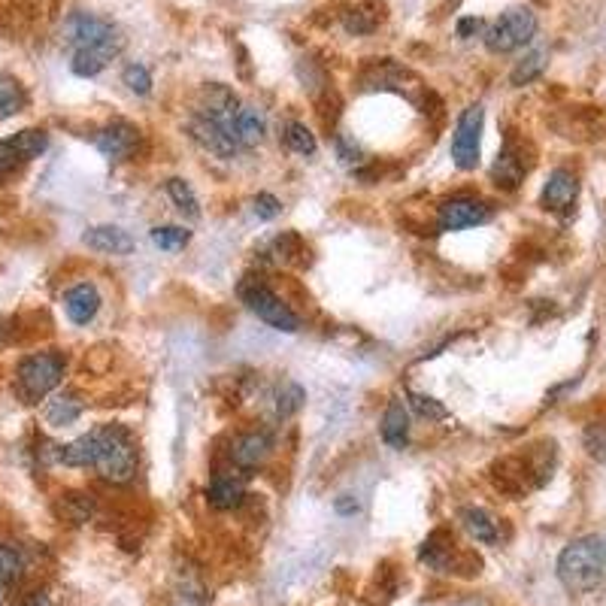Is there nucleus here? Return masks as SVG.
<instances>
[{"label": "nucleus", "mask_w": 606, "mask_h": 606, "mask_svg": "<svg viewBox=\"0 0 606 606\" xmlns=\"http://www.w3.org/2000/svg\"><path fill=\"white\" fill-rule=\"evenodd\" d=\"M603 543L597 537H579L558 555V579L573 594H588L603 585Z\"/></svg>", "instance_id": "f257e3e1"}, {"label": "nucleus", "mask_w": 606, "mask_h": 606, "mask_svg": "<svg viewBox=\"0 0 606 606\" xmlns=\"http://www.w3.org/2000/svg\"><path fill=\"white\" fill-rule=\"evenodd\" d=\"M100 434V455L94 461L100 479H107L113 485H125L134 479L137 473V449L131 434L122 425H107V428H97Z\"/></svg>", "instance_id": "f03ea898"}, {"label": "nucleus", "mask_w": 606, "mask_h": 606, "mask_svg": "<svg viewBox=\"0 0 606 606\" xmlns=\"http://www.w3.org/2000/svg\"><path fill=\"white\" fill-rule=\"evenodd\" d=\"M537 34V16L525 7L519 10H507L500 19H494L488 28H485V46L488 52L494 55H507V52H516L522 46H528Z\"/></svg>", "instance_id": "7ed1b4c3"}, {"label": "nucleus", "mask_w": 606, "mask_h": 606, "mask_svg": "<svg viewBox=\"0 0 606 606\" xmlns=\"http://www.w3.org/2000/svg\"><path fill=\"white\" fill-rule=\"evenodd\" d=\"M19 391L28 400H43L64 379V358L58 352H37L19 364Z\"/></svg>", "instance_id": "20e7f679"}, {"label": "nucleus", "mask_w": 606, "mask_h": 606, "mask_svg": "<svg viewBox=\"0 0 606 606\" xmlns=\"http://www.w3.org/2000/svg\"><path fill=\"white\" fill-rule=\"evenodd\" d=\"M67 37H70V43H73V52H76V49H88V52H100L104 58H113V55L122 52V37H119V31H116L110 22L97 19V16H88V13H79V16L70 19Z\"/></svg>", "instance_id": "39448f33"}, {"label": "nucleus", "mask_w": 606, "mask_h": 606, "mask_svg": "<svg viewBox=\"0 0 606 606\" xmlns=\"http://www.w3.org/2000/svg\"><path fill=\"white\" fill-rule=\"evenodd\" d=\"M240 297H243L246 307H249L261 322H267L270 328L285 331V334H294V331L300 328V319L288 310V303H282L267 285H261V282H243V285H240Z\"/></svg>", "instance_id": "423d86ee"}, {"label": "nucleus", "mask_w": 606, "mask_h": 606, "mask_svg": "<svg viewBox=\"0 0 606 606\" xmlns=\"http://www.w3.org/2000/svg\"><path fill=\"white\" fill-rule=\"evenodd\" d=\"M482 125H485V110L479 104H470L455 125L452 134V161L458 170H476L479 152H482Z\"/></svg>", "instance_id": "0eeeda50"}, {"label": "nucleus", "mask_w": 606, "mask_h": 606, "mask_svg": "<svg viewBox=\"0 0 606 606\" xmlns=\"http://www.w3.org/2000/svg\"><path fill=\"white\" fill-rule=\"evenodd\" d=\"M491 210L485 200L479 197H452L440 207L437 213V228L440 231H464V228H476L482 222H488Z\"/></svg>", "instance_id": "6e6552de"}, {"label": "nucleus", "mask_w": 606, "mask_h": 606, "mask_svg": "<svg viewBox=\"0 0 606 606\" xmlns=\"http://www.w3.org/2000/svg\"><path fill=\"white\" fill-rule=\"evenodd\" d=\"M137 143H140V131L128 122H113L97 134V149L104 152L110 161L128 158L137 149Z\"/></svg>", "instance_id": "1a4fd4ad"}, {"label": "nucleus", "mask_w": 606, "mask_h": 606, "mask_svg": "<svg viewBox=\"0 0 606 606\" xmlns=\"http://www.w3.org/2000/svg\"><path fill=\"white\" fill-rule=\"evenodd\" d=\"M100 310V291L91 282H79L64 294V313L73 325H88Z\"/></svg>", "instance_id": "9d476101"}, {"label": "nucleus", "mask_w": 606, "mask_h": 606, "mask_svg": "<svg viewBox=\"0 0 606 606\" xmlns=\"http://www.w3.org/2000/svg\"><path fill=\"white\" fill-rule=\"evenodd\" d=\"M82 243L94 252L104 255H131L134 252V237L116 225H97L82 234Z\"/></svg>", "instance_id": "9b49d317"}, {"label": "nucleus", "mask_w": 606, "mask_h": 606, "mask_svg": "<svg viewBox=\"0 0 606 606\" xmlns=\"http://www.w3.org/2000/svg\"><path fill=\"white\" fill-rule=\"evenodd\" d=\"M576 194H579V182L570 170H555L543 188V207L552 210V213H561V210H570L576 204Z\"/></svg>", "instance_id": "f8f14e48"}, {"label": "nucleus", "mask_w": 606, "mask_h": 606, "mask_svg": "<svg viewBox=\"0 0 606 606\" xmlns=\"http://www.w3.org/2000/svg\"><path fill=\"white\" fill-rule=\"evenodd\" d=\"M191 137L204 146L207 152H213V155H219V158H234V152L240 149L216 122H210V119H204V116H197L194 122H191Z\"/></svg>", "instance_id": "ddd939ff"}, {"label": "nucleus", "mask_w": 606, "mask_h": 606, "mask_svg": "<svg viewBox=\"0 0 606 606\" xmlns=\"http://www.w3.org/2000/svg\"><path fill=\"white\" fill-rule=\"evenodd\" d=\"M382 440L391 449H403L410 443V413L403 407V400H391L382 416Z\"/></svg>", "instance_id": "4468645a"}, {"label": "nucleus", "mask_w": 606, "mask_h": 606, "mask_svg": "<svg viewBox=\"0 0 606 606\" xmlns=\"http://www.w3.org/2000/svg\"><path fill=\"white\" fill-rule=\"evenodd\" d=\"M270 449H273L270 434H264V431H249V434H243V437L234 440L231 458H234V464H240V467H258V464L270 455Z\"/></svg>", "instance_id": "2eb2a0df"}, {"label": "nucleus", "mask_w": 606, "mask_h": 606, "mask_svg": "<svg viewBox=\"0 0 606 606\" xmlns=\"http://www.w3.org/2000/svg\"><path fill=\"white\" fill-rule=\"evenodd\" d=\"M231 137L240 149H252L264 140V116L255 107H240L231 122Z\"/></svg>", "instance_id": "dca6fc26"}, {"label": "nucleus", "mask_w": 606, "mask_h": 606, "mask_svg": "<svg viewBox=\"0 0 606 606\" xmlns=\"http://www.w3.org/2000/svg\"><path fill=\"white\" fill-rule=\"evenodd\" d=\"M97 455H100V434H97V431H88V434L76 437L73 443L61 446L58 461L67 464V467H94Z\"/></svg>", "instance_id": "f3484780"}, {"label": "nucleus", "mask_w": 606, "mask_h": 606, "mask_svg": "<svg viewBox=\"0 0 606 606\" xmlns=\"http://www.w3.org/2000/svg\"><path fill=\"white\" fill-rule=\"evenodd\" d=\"M43 416H46V422L52 428H67V425H73L82 416V400L73 391H61V394L49 397Z\"/></svg>", "instance_id": "a211bd4d"}, {"label": "nucleus", "mask_w": 606, "mask_h": 606, "mask_svg": "<svg viewBox=\"0 0 606 606\" xmlns=\"http://www.w3.org/2000/svg\"><path fill=\"white\" fill-rule=\"evenodd\" d=\"M243 497H246V488L234 476H216L210 482V488H207V500H210V507H216V510H237L243 503Z\"/></svg>", "instance_id": "6ab92c4d"}, {"label": "nucleus", "mask_w": 606, "mask_h": 606, "mask_svg": "<svg viewBox=\"0 0 606 606\" xmlns=\"http://www.w3.org/2000/svg\"><path fill=\"white\" fill-rule=\"evenodd\" d=\"M491 176H494V182L503 185V188H516V185L522 182V176H525V161L519 158V152H516L513 146H507V149L497 155V161H494V167H491Z\"/></svg>", "instance_id": "aec40b11"}, {"label": "nucleus", "mask_w": 606, "mask_h": 606, "mask_svg": "<svg viewBox=\"0 0 606 606\" xmlns=\"http://www.w3.org/2000/svg\"><path fill=\"white\" fill-rule=\"evenodd\" d=\"M25 104H28V94H25L22 82L10 73H0V122L22 113Z\"/></svg>", "instance_id": "412c9836"}, {"label": "nucleus", "mask_w": 606, "mask_h": 606, "mask_svg": "<svg viewBox=\"0 0 606 606\" xmlns=\"http://www.w3.org/2000/svg\"><path fill=\"white\" fill-rule=\"evenodd\" d=\"M461 522H464L467 534H470L476 543H485V546L497 543V522H494L482 507H467V510H461Z\"/></svg>", "instance_id": "4be33fe9"}, {"label": "nucleus", "mask_w": 606, "mask_h": 606, "mask_svg": "<svg viewBox=\"0 0 606 606\" xmlns=\"http://www.w3.org/2000/svg\"><path fill=\"white\" fill-rule=\"evenodd\" d=\"M167 194H170L173 204L179 207V213H185L188 219L200 216V200H197L194 188L185 179H167Z\"/></svg>", "instance_id": "5701e85b"}, {"label": "nucleus", "mask_w": 606, "mask_h": 606, "mask_svg": "<svg viewBox=\"0 0 606 606\" xmlns=\"http://www.w3.org/2000/svg\"><path fill=\"white\" fill-rule=\"evenodd\" d=\"M285 146L297 155H316L319 143H316V134L303 125V122H288L285 125Z\"/></svg>", "instance_id": "b1692460"}, {"label": "nucleus", "mask_w": 606, "mask_h": 606, "mask_svg": "<svg viewBox=\"0 0 606 606\" xmlns=\"http://www.w3.org/2000/svg\"><path fill=\"white\" fill-rule=\"evenodd\" d=\"M303 400H307V391H303L297 382H282V388L276 391V413H279V419H291L303 407Z\"/></svg>", "instance_id": "393cba45"}, {"label": "nucleus", "mask_w": 606, "mask_h": 606, "mask_svg": "<svg viewBox=\"0 0 606 606\" xmlns=\"http://www.w3.org/2000/svg\"><path fill=\"white\" fill-rule=\"evenodd\" d=\"M407 400L410 407L419 419H428V422H443L449 416V410L443 407V403L437 397H428V394H419V391H407Z\"/></svg>", "instance_id": "a878e982"}, {"label": "nucleus", "mask_w": 606, "mask_h": 606, "mask_svg": "<svg viewBox=\"0 0 606 606\" xmlns=\"http://www.w3.org/2000/svg\"><path fill=\"white\" fill-rule=\"evenodd\" d=\"M379 19H382V10L376 4H364V7L352 10L343 25H346L349 34H370L379 25Z\"/></svg>", "instance_id": "bb28decb"}, {"label": "nucleus", "mask_w": 606, "mask_h": 606, "mask_svg": "<svg viewBox=\"0 0 606 606\" xmlns=\"http://www.w3.org/2000/svg\"><path fill=\"white\" fill-rule=\"evenodd\" d=\"M91 513H94V503H91L88 494H64V500H61V516H64L67 522L82 525V522L91 519Z\"/></svg>", "instance_id": "cd10ccee"}, {"label": "nucleus", "mask_w": 606, "mask_h": 606, "mask_svg": "<svg viewBox=\"0 0 606 606\" xmlns=\"http://www.w3.org/2000/svg\"><path fill=\"white\" fill-rule=\"evenodd\" d=\"M152 243L161 249V252H179L191 243V231L185 228H176V225H167V228H155L152 231Z\"/></svg>", "instance_id": "c85d7f7f"}, {"label": "nucleus", "mask_w": 606, "mask_h": 606, "mask_svg": "<svg viewBox=\"0 0 606 606\" xmlns=\"http://www.w3.org/2000/svg\"><path fill=\"white\" fill-rule=\"evenodd\" d=\"M543 67H546V52H531L528 58H522L516 64V70L510 73V82L513 85H528L543 73Z\"/></svg>", "instance_id": "c756f323"}, {"label": "nucleus", "mask_w": 606, "mask_h": 606, "mask_svg": "<svg viewBox=\"0 0 606 606\" xmlns=\"http://www.w3.org/2000/svg\"><path fill=\"white\" fill-rule=\"evenodd\" d=\"M22 164H28V158H25V152L19 149V143H16V137H10V140H0V179H7V176H13Z\"/></svg>", "instance_id": "7c9ffc66"}, {"label": "nucleus", "mask_w": 606, "mask_h": 606, "mask_svg": "<svg viewBox=\"0 0 606 606\" xmlns=\"http://www.w3.org/2000/svg\"><path fill=\"white\" fill-rule=\"evenodd\" d=\"M22 579V555L0 543V585H16Z\"/></svg>", "instance_id": "2f4dec72"}, {"label": "nucleus", "mask_w": 606, "mask_h": 606, "mask_svg": "<svg viewBox=\"0 0 606 606\" xmlns=\"http://www.w3.org/2000/svg\"><path fill=\"white\" fill-rule=\"evenodd\" d=\"M122 82L128 85L131 94H140V97H146L152 91V73L146 64H137V61L122 70Z\"/></svg>", "instance_id": "473e14b6"}, {"label": "nucleus", "mask_w": 606, "mask_h": 606, "mask_svg": "<svg viewBox=\"0 0 606 606\" xmlns=\"http://www.w3.org/2000/svg\"><path fill=\"white\" fill-rule=\"evenodd\" d=\"M107 61H110V58H104V55H100V52L76 49V52H73V61H70V67H73V73H76V76H97L100 70L107 67Z\"/></svg>", "instance_id": "72a5a7b5"}, {"label": "nucleus", "mask_w": 606, "mask_h": 606, "mask_svg": "<svg viewBox=\"0 0 606 606\" xmlns=\"http://www.w3.org/2000/svg\"><path fill=\"white\" fill-rule=\"evenodd\" d=\"M582 446L588 458H594L597 464H606V425H588L582 431Z\"/></svg>", "instance_id": "f704fd0d"}, {"label": "nucleus", "mask_w": 606, "mask_h": 606, "mask_svg": "<svg viewBox=\"0 0 606 606\" xmlns=\"http://www.w3.org/2000/svg\"><path fill=\"white\" fill-rule=\"evenodd\" d=\"M419 558H422L425 564H431L434 570H446V564H449V546H440V534H434V537L425 540Z\"/></svg>", "instance_id": "c9c22d12"}, {"label": "nucleus", "mask_w": 606, "mask_h": 606, "mask_svg": "<svg viewBox=\"0 0 606 606\" xmlns=\"http://www.w3.org/2000/svg\"><path fill=\"white\" fill-rule=\"evenodd\" d=\"M252 210H255V216L261 219V222H273L279 213H282V204H279V197H273V194H258L255 197V204H252Z\"/></svg>", "instance_id": "e433bc0d"}, {"label": "nucleus", "mask_w": 606, "mask_h": 606, "mask_svg": "<svg viewBox=\"0 0 606 606\" xmlns=\"http://www.w3.org/2000/svg\"><path fill=\"white\" fill-rule=\"evenodd\" d=\"M334 510H337L340 516H355V513H358V500H355L352 494H343V497L334 500Z\"/></svg>", "instance_id": "4c0bfd02"}, {"label": "nucleus", "mask_w": 606, "mask_h": 606, "mask_svg": "<svg viewBox=\"0 0 606 606\" xmlns=\"http://www.w3.org/2000/svg\"><path fill=\"white\" fill-rule=\"evenodd\" d=\"M482 31V22L479 19H461L458 22V37H473V34H479Z\"/></svg>", "instance_id": "58836bf2"}, {"label": "nucleus", "mask_w": 606, "mask_h": 606, "mask_svg": "<svg viewBox=\"0 0 606 606\" xmlns=\"http://www.w3.org/2000/svg\"><path fill=\"white\" fill-rule=\"evenodd\" d=\"M25 606H52V603H49V597H46L43 591H37V594H34V597L25 603Z\"/></svg>", "instance_id": "ea45409f"}, {"label": "nucleus", "mask_w": 606, "mask_h": 606, "mask_svg": "<svg viewBox=\"0 0 606 606\" xmlns=\"http://www.w3.org/2000/svg\"><path fill=\"white\" fill-rule=\"evenodd\" d=\"M603 561H606V543H603Z\"/></svg>", "instance_id": "a19ab883"}, {"label": "nucleus", "mask_w": 606, "mask_h": 606, "mask_svg": "<svg viewBox=\"0 0 606 606\" xmlns=\"http://www.w3.org/2000/svg\"><path fill=\"white\" fill-rule=\"evenodd\" d=\"M0 600H4V594H0Z\"/></svg>", "instance_id": "79ce46f5"}]
</instances>
